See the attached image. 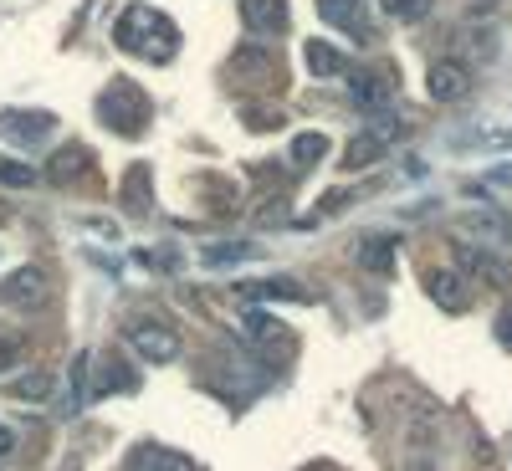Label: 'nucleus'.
<instances>
[{
  "label": "nucleus",
  "instance_id": "obj_1",
  "mask_svg": "<svg viewBox=\"0 0 512 471\" xmlns=\"http://www.w3.org/2000/svg\"><path fill=\"white\" fill-rule=\"evenodd\" d=\"M113 41H118L123 52H139L149 62H169V57H175V47H180V31H175V21H169L164 11H154V6H128L118 16V26H113Z\"/></svg>",
  "mask_w": 512,
  "mask_h": 471
},
{
  "label": "nucleus",
  "instance_id": "obj_2",
  "mask_svg": "<svg viewBox=\"0 0 512 471\" xmlns=\"http://www.w3.org/2000/svg\"><path fill=\"white\" fill-rule=\"evenodd\" d=\"M98 113H103V123L118 128L123 139H134V134H144V123H149V98H144L139 82L113 77V88L98 98Z\"/></svg>",
  "mask_w": 512,
  "mask_h": 471
},
{
  "label": "nucleus",
  "instance_id": "obj_3",
  "mask_svg": "<svg viewBox=\"0 0 512 471\" xmlns=\"http://www.w3.org/2000/svg\"><path fill=\"white\" fill-rule=\"evenodd\" d=\"M128 349H134L144 364H169V359H180V333L169 328V323H128Z\"/></svg>",
  "mask_w": 512,
  "mask_h": 471
},
{
  "label": "nucleus",
  "instance_id": "obj_4",
  "mask_svg": "<svg viewBox=\"0 0 512 471\" xmlns=\"http://www.w3.org/2000/svg\"><path fill=\"white\" fill-rule=\"evenodd\" d=\"M52 128H57L52 113H26V108H6V113H0V139H6V144H21V149L47 144Z\"/></svg>",
  "mask_w": 512,
  "mask_h": 471
},
{
  "label": "nucleus",
  "instance_id": "obj_5",
  "mask_svg": "<svg viewBox=\"0 0 512 471\" xmlns=\"http://www.w3.org/2000/svg\"><path fill=\"white\" fill-rule=\"evenodd\" d=\"M47 303V272L41 267H16L11 277H0V308H41Z\"/></svg>",
  "mask_w": 512,
  "mask_h": 471
},
{
  "label": "nucleus",
  "instance_id": "obj_6",
  "mask_svg": "<svg viewBox=\"0 0 512 471\" xmlns=\"http://www.w3.org/2000/svg\"><path fill=\"white\" fill-rule=\"evenodd\" d=\"M241 26L251 36H277L287 31V0H241Z\"/></svg>",
  "mask_w": 512,
  "mask_h": 471
},
{
  "label": "nucleus",
  "instance_id": "obj_7",
  "mask_svg": "<svg viewBox=\"0 0 512 471\" xmlns=\"http://www.w3.org/2000/svg\"><path fill=\"white\" fill-rule=\"evenodd\" d=\"M318 16H323L328 26H338V31H349V36H364V41L374 36L364 0H318Z\"/></svg>",
  "mask_w": 512,
  "mask_h": 471
},
{
  "label": "nucleus",
  "instance_id": "obj_8",
  "mask_svg": "<svg viewBox=\"0 0 512 471\" xmlns=\"http://www.w3.org/2000/svg\"><path fill=\"white\" fill-rule=\"evenodd\" d=\"M466 93H472V72H466L461 62H436L431 67V98L436 103H461Z\"/></svg>",
  "mask_w": 512,
  "mask_h": 471
},
{
  "label": "nucleus",
  "instance_id": "obj_9",
  "mask_svg": "<svg viewBox=\"0 0 512 471\" xmlns=\"http://www.w3.org/2000/svg\"><path fill=\"white\" fill-rule=\"evenodd\" d=\"M128 471H195V461L169 451V446H139L134 456H128Z\"/></svg>",
  "mask_w": 512,
  "mask_h": 471
},
{
  "label": "nucleus",
  "instance_id": "obj_10",
  "mask_svg": "<svg viewBox=\"0 0 512 471\" xmlns=\"http://www.w3.org/2000/svg\"><path fill=\"white\" fill-rule=\"evenodd\" d=\"M287 333H292V328L277 323V318H262V313H251V318H246V338H251L256 349H267V354H272V349L292 354V338H287Z\"/></svg>",
  "mask_w": 512,
  "mask_h": 471
},
{
  "label": "nucleus",
  "instance_id": "obj_11",
  "mask_svg": "<svg viewBox=\"0 0 512 471\" xmlns=\"http://www.w3.org/2000/svg\"><path fill=\"white\" fill-rule=\"evenodd\" d=\"M303 62H308V72H313V77H344V72H349L344 52H338L333 41H318V36L303 47Z\"/></svg>",
  "mask_w": 512,
  "mask_h": 471
},
{
  "label": "nucleus",
  "instance_id": "obj_12",
  "mask_svg": "<svg viewBox=\"0 0 512 471\" xmlns=\"http://www.w3.org/2000/svg\"><path fill=\"white\" fill-rule=\"evenodd\" d=\"M354 82V103L359 108H384L390 103V72H349Z\"/></svg>",
  "mask_w": 512,
  "mask_h": 471
},
{
  "label": "nucleus",
  "instance_id": "obj_13",
  "mask_svg": "<svg viewBox=\"0 0 512 471\" xmlns=\"http://www.w3.org/2000/svg\"><path fill=\"white\" fill-rule=\"evenodd\" d=\"M451 149L456 154H472V149H512V128H482L477 134H451Z\"/></svg>",
  "mask_w": 512,
  "mask_h": 471
},
{
  "label": "nucleus",
  "instance_id": "obj_14",
  "mask_svg": "<svg viewBox=\"0 0 512 471\" xmlns=\"http://www.w3.org/2000/svg\"><path fill=\"white\" fill-rule=\"evenodd\" d=\"M251 256H262V246H256V241H221V246H210L200 262L205 267H236V262H251Z\"/></svg>",
  "mask_w": 512,
  "mask_h": 471
},
{
  "label": "nucleus",
  "instance_id": "obj_15",
  "mask_svg": "<svg viewBox=\"0 0 512 471\" xmlns=\"http://www.w3.org/2000/svg\"><path fill=\"white\" fill-rule=\"evenodd\" d=\"M384 144H390V123H384L379 134L354 139V144H349V154H344V169H364V164H374V159L384 154Z\"/></svg>",
  "mask_w": 512,
  "mask_h": 471
},
{
  "label": "nucleus",
  "instance_id": "obj_16",
  "mask_svg": "<svg viewBox=\"0 0 512 471\" xmlns=\"http://www.w3.org/2000/svg\"><path fill=\"white\" fill-rule=\"evenodd\" d=\"M108 390H118V395H134L139 390V374L134 369H128L123 359H103V379H98V395H108Z\"/></svg>",
  "mask_w": 512,
  "mask_h": 471
},
{
  "label": "nucleus",
  "instance_id": "obj_17",
  "mask_svg": "<svg viewBox=\"0 0 512 471\" xmlns=\"http://www.w3.org/2000/svg\"><path fill=\"white\" fill-rule=\"evenodd\" d=\"M354 251H359V262L374 267V272H390V267H395V256H390V251H395V236H364Z\"/></svg>",
  "mask_w": 512,
  "mask_h": 471
},
{
  "label": "nucleus",
  "instance_id": "obj_18",
  "mask_svg": "<svg viewBox=\"0 0 512 471\" xmlns=\"http://www.w3.org/2000/svg\"><path fill=\"white\" fill-rule=\"evenodd\" d=\"M236 292L251 297V303H267V297H292V303H303V297H308L303 287L287 282V277H282V282H246V287H236Z\"/></svg>",
  "mask_w": 512,
  "mask_h": 471
},
{
  "label": "nucleus",
  "instance_id": "obj_19",
  "mask_svg": "<svg viewBox=\"0 0 512 471\" xmlns=\"http://www.w3.org/2000/svg\"><path fill=\"white\" fill-rule=\"evenodd\" d=\"M431 297H436L441 308H451V313L466 308V287H461V277H451V272H431Z\"/></svg>",
  "mask_w": 512,
  "mask_h": 471
},
{
  "label": "nucleus",
  "instance_id": "obj_20",
  "mask_svg": "<svg viewBox=\"0 0 512 471\" xmlns=\"http://www.w3.org/2000/svg\"><path fill=\"white\" fill-rule=\"evenodd\" d=\"M123 205L134 210V216H144V205H149V164H134V169H128V180H123Z\"/></svg>",
  "mask_w": 512,
  "mask_h": 471
},
{
  "label": "nucleus",
  "instance_id": "obj_21",
  "mask_svg": "<svg viewBox=\"0 0 512 471\" xmlns=\"http://www.w3.org/2000/svg\"><path fill=\"white\" fill-rule=\"evenodd\" d=\"M328 154V139L323 134H297L292 139V164H318Z\"/></svg>",
  "mask_w": 512,
  "mask_h": 471
},
{
  "label": "nucleus",
  "instance_id": "obj_22",
  "mask_svg": "<svg viewBox=\"0 0 512 471\" xmlns=\"http://www.w3.org/2000/svg\"><path fill=\"white\" fill-rule=\"evenodd\" d=\"M52 395V374H31L11 384V400H47Z\"/></svg>",
  "mask_w": 512,
  "mask_h": 471
},
{
  "label": "nucleus",
  "instance_id": "obj_23",
  "mask_svg": "<svg viewBox=\"0 0 512 471\" xmlns=\"http://www.w3.org/2000/svg\"><path fill=\"white\" fill-rule=\"evenodd\" d=\"M36 180V169H26V164H16V159H0V185H31Z\"/></svg>",
  "mask_w": 512,
  "mask_h": 471
},
{
  "label": "nucleus",
  "instance_id": "obj_24",
  "mask_svg": "<svg viewBox=\"0 0 512 471\" xmlns=\"http://www.w3.org/2000/svg\"><path fill=\"white\" fill-rule=\"evenodd\" d=\"M82 159H88V154H82V149H62V154L52 159V180H72Z\"/></svg>",
  "mask_w": 512,
  "mask_h": 471
},
{
  "label": "nucleus",
  "instance_id": "obj_25",
  "mask_svg": "<svg viewBox=\"0 0 512 471\" xmlns=\"http://www.w3.org/2000/svg\"><path fill=\"white\" fill-rule=\"evenodd\" d=\"M425 6H431V0H384V11L400 16V21H420V16H425Z\"/></svg>",
  "mask_w": 512,
  "mask_h": 471
},
{
  "label": "nucleus",
  "instance_id": "obj_26",
  "mask_svg": "<svg viewBox=\"0 0 512 471\" xmlns=\"http://www.w3.org/2000/svg\"><path fill=\"white\" fill-rule=\"evenodd\" d=\"M21 359V338L16 333H6V338H0V369H11Z\"/></svg>",
  "mask_w": 512,
  "mask_h": 471
},
{
  "label": "nucleus",
  "instance_id": "obj_27",
  "mask_svg": "<svg viewBox=\"0 0 512 471\" xmlns=\"http://www.w3.org/2000/svg\"><path fill=\"white\" fill-rule=\"evenodd\" d=\"M497 338H502V349H512V303L497 313Z\"/></svg>",
  "mask_w": 512,
  "mask_h": 471
},
{
  "label": "nucleus",
  "instance_id": "obj_28",
  "mask_svg": "<svg viewBox=\"0 0 512 471\" xmlns=\"http://www.w3.org/2000/svg\"><path fill=\"white\" fill-rule=\"evenodd\" d=\"M11 451H16V436L6 431V425H0V456H11Z\"/></svg>",
  "mask_w": 512,
  "mask_h": 471
}]
</instances>
